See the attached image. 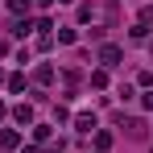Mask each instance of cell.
<instances>
[{
	"label": "cell",
	"instance_id": "6da1fadb",
	"mask_svg": "<svg viewBox=\"0 0 153 153\" xmlns=\"http://www.w3.org/2000/svg\"><path fill=\"white\" fill-rule=\"evenodd\" d=\"M120 58H124L120 46H103V50H100V62H103V66H120Z\"/></svg>",
	"mask_w": 153,
	"mask_h": 153
},
{
	"label": "cell",
	"instance_id": "7a4b0ae2",
	"mask_svg": "<svg viewBox=\"0 0 153 153\" xmlns=\"http://www.w3.org/2000/svg\"><path fill=\"white\" fill-rule=\"evenodd\" d=\"M13 120H17V124H33V108H29V103H17V108H13Z\"/></svg>",
	"mask_w": 153,
	"mask_h": 153
},
{
	"label": "cell",
	"instance_id": "3957f363",
	"mask_svg": "<svg viewBox=\"0 0 153 153\" xmlns=\"http://www.w3.org/2000/svg\"><path fill=\"white\" fill-rule=\"evenodd\" d=\"M75 128H79V132H91V128H95V116H87V112L75 116Z\"/></svg>",
	"mask_w": 153,
	"mask_h": 153
},
{
	"label": "cell",
	"instance_id": "277c9868",
	"mask_svg": "<svg viewBox=\"0 0 153 153\" xmlns=\"http://www.w3.org/2000/svg\"><path fill=\"white\" fill-rule=\"evenodd\" d=\"M0 145H4V149H17L21 137H17V132H0Z\"/></svg>",
	"mask_w": 153,
	"mask_h": 153
},
{
	"label": "cell",
	"instance_id": "5b68a950",
	"mask_svg": "<svg viewBox=\"0 0 153 153\" xmlns=\"http://www.w3.org/2000/svg\"><path fill=\"white\" fill-rule=\"evenodd\" d=\"M33 79H37V83H54V71H50V66H37V75H33Z\"/></svg>",
	"mask_w": 153,
	"mask_h": 153
},
{
	"label": "cell",
	"instance_id": "8992f818",
	"mask_svg": "<svg viewBox=\"0 0 153 153\" xmlns=\"http://www.w3.org/2000/svg\"><path fill=\"white\" fill-rule=\"evenodd\" d=\"M8 91H25V75H13V79H8Z\"/></svg>",
	"mask_w": 153,
	"mask_h": 153
},
{
	"label": "cell",
	"instance_id": "52a82bcc",
	"mask_svg": "<svg viewBox=\"0 0 153 153\" xmlns=\"http://www.w3.org/2000/svg\"><path fill=\"white\" fill-rule=\"evenodd\" d=\"M8 8H13V13L21 17V13H29V0H8Z\"/></svg>",
	"mask_w": 153,
	"mask_h": 153
},
{
	"label": "cell",
	"instance_id": "ba28073f",
	"mask_svg": "<svg viewBox=\"0 0 153 153\" xmlns=\"http://www.w3.org/2000/svg\"><path fill=\"white\" fill-rule=\"evenodd\" d=\"M95 145H100V153H103L108 145H112V132H95Z\"/></svg>",
	"mask_w": 153,
	"mask_h": 153
},
{
	"label": "cell",
	"instance_id": "9c48e42d",
	"mask_svg": "<svg viewBox=\"0 0 153 153\" xmlns=\"http://www.w3.org/2000/svg\"><path fill=\"white\" fill-rule=\"evenodd\" d=\"M25 153H42V149H37V145H29V149H25Z\"/></svg>",
	"mask_w": 153,
	"mask_h": 153
}]
</instances>
